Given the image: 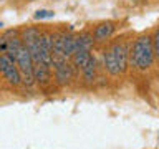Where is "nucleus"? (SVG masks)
<instances>
[{"label": "nucleus", "instance_id": "12", "mask_svg": "<svg viewBox=\"0 0 159 149\" xmlns=\"http://www.w3.org/2000/svg\"><path fill=\"white\" fill-rule=\"evenodd\" d=\"M81 73H83V79L86 83H93L94 81V78H96V60H94V56L89 58V61L84 65Z\"/></svg>", "mask_w": 159, "mask_h": 149}, {"label": "nucleus", "instance_id": "5", "mask_svg": "<svg viewBox=\"0 0 159 149\" xmlns=\"http://www.w3.org/2000/svg\"><path fill=\"white\" fill-rule=\"evenodd\" d=\"M109 50L113 52L114 58H116L121 73H124L126 68H128V65H129V50L131 48H129L128 43H124V42H116V43H113L111 47H109Z\"/></svg>", "mask_w": 159, "mask_h": 149}, {"label": "nucleus", "instance_id": "7", "mask_svg": "<svg viewBox=\"0 0 159 149\" xmlns=\"http://www.w3.org/2000/svg\"><path fill=\"white\" fill-rule=\"evenodd\" d=\"M50 71H52V70L47 68V66H43L42 63L35 65V66H33L35 83H38V84H48L50 79H52V74H50Z\"/></svg>", "mask_w": 159, "mask_h": 149}, {"label": "nucleus", "instance_id": "16", "mask_svg": "<svg viewBox=\"0 0 159 149\" xmlns=\"http://www.w3.org/2000/svg\"><path fill=\"white\" fill-rule=\"evenodd\" d=\"M7 37L5 35H0V55H3L5 52H7Z\"/></svg>", "mask_w": 159, "mask_h": 149}, {"label": "nucleus", "instance_id": "11", "mask_svg": "<svg viewBox=\"0 0 159 149\" xmlns=\"http://www.w3.org/2000/svg\"><path fill=\"white\" fill-rule=\"evenodd\" d=\"M40 37H42L40 28H37V27H27V28L22 30V37H20V38H22L23 45L27 47V45L33 43V42H38Z\"/></svg>", "mask_w": 159, "mask_h": 149}, {"label": "nucleus", "instance_id": "10", "mask_svg": "<svg viewBox=\"0 0 159 149\" xmlns=\"http://www.w3.org/2000/svg\"><path fill=\"white\" fill-rule=\"evenodd\" d=\"M94 37L91 33H81L76 37V52H91ZM75 52V53H76Z\"/></svg>", "mask_w": 159, "mask_h": 149}, {"label": "nucleus", "instance_id": "1", "mask_svg": "<svg viewBox=\"0 0 159 149\" xmlns=\"http://www.w3.org/2000/svg\"><path fill=\"white\" fill-rule=\"evenodd\" d=\"M154 58V47H152V37L143 35L134 40L131 50H129V65L134 66L136 70H148L152 65Z\"/></svg>", "mask_w": 159, "mask_h": 149}, {"label": "nucleus", "instance_id": "15", "mask_svg": "<svg viewBox=\"0 0 159 149\" xmlns=\"http://www.w3.org/2000/svg\"><path fill=\"white\" fill-rule=\"evenodd\" d=\"M152 47H154V55H156V58L159 60V27L156 28V32H154V37H152Z\"/></svg>", "mask_w": 159, "mask_h": 149}, {"label": "nucleus", "instance_id": "4", "mask_svg": "<svg viewBox=\"0 0 159 149\" xmlns=\"http://www.w3.org/2000/svg\"><path fill=\"white\" fill-rule=\"evenodd\" d=\"M73 70L75 66L68 60H53V71L55 79L58 84H68L73 79Z\"/></svg>", "mask_w": 159, "mask_h": 149}, {"label": "nucleus", "instance_id": "14", "mask_svg": "<svg viewBox=\"0 0 159 149\" xmlns=\"http://www.w3.org/2000/svg\"><path fill=\"white\" fill-rule=\"evenodd\" d=\"M55 15V12H52V10H37L33 15L35 20H43V18H52Z\"/></svg>", "mask_w": 159, "mask_h": 149}, {"label": "nucleus", "instance_id": "13", "mask_svg": "<svg viewBox=\"0 0 159 149\" xmlns=\"http://www.w3.org/2000/svg\"><path fill=\"white\" fill-rule=\"evenodd\" d=\"M89 58H91V53H89V52H76L70 60H71V65L75 68H78V70L81 68L83 70L84 65L89 61Z\"/></svg>", "mask_w": 159, "mask_h": 149}, {"label": "nucleus", "instance_id": "2", "mask_svg": "<svg viewBox=\"0 0 159 149\" xmlns=\"http://www.w3.org/2000/svg\"><path fill=\"white\" fill-rule=\"evenodd\" d=\"M15 63L18 65L20 71H22V83L27 84V86H32V84L35 83V76H33L35 63H33V58H32V55H30L28 48L25 47V45L22 47V50L18 52Z\"/></svg>", "mask_w": 159, "mask_h": 149}, {"label": "nucleus", "instance_id": "9", "mask_svg": "<svg viewBox=\"0 0 159 149\" xmlns=\"http://www.w3.org/2000/svg\"><path fill=\"white\" fill-rule=\"evenodd\" d=\"M76 52V37L71 33H63V55L65 58H71Z\"/></svg>", "mask_w": 159, "mask_h": 149}, {"label": "nucleus", "instance_id": "3", "mask_svg": "<svg viewBox=\"0 0 159 149\" xmlns=\"http://www.w3.org/2000/svg\"><path fill=\"white\" fill-rule=\"evenodd\" d=\"M0 73L12 86L22 84V71H20L18 65L5 53L0 55Z\"/></svg>", "mask_w": 159, "mask_h": 149}, {"label": "nucleus", "instance_id": "17", "mask_svg": "<svg viewBox=\"0 0 159 149\" xmlns=\"http://www.w3.org/2000/svg\"><path fill=\"white\" fill-rule=\"evenodd\" d=\"M2 27H3V23H2V22H0V28H2Z\"/></svg>", "mask_w": 159, "mask_h": 149}, {"label": "nucleus", "instance_id": "8", "mask_svg": "<svg viewBox=\"0 0 159 149\" xmlns=\"http://www.w3.org/2000/svg\"><path fill=\"white\" fill-rule=\"evenodd\" d=\"M104 70L109 73V74H113V76H118V74H121V70H119V65L116 61V58H114V55L111 50H106L104 52Z\"/></svg>", "mask_w": 159, "mask_h": 149}, {"label": "nucleus", "instance_id": "6", "mask_svg": "<svg viewBox=\"0 0 159 149\" xmlns=\"http://www.w3.org/2000/svg\"><path fill=\"white\" fill-rule=\"evenodd\" d=\"M114 30H116V27H114L113 22H103L94 27V32H93V37H94V42H104V40L111 38Z\"/></svg>", "mask_w": 159, "mask_h": 149}]
</instances>
